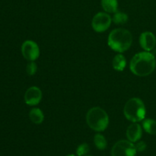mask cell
Masks as SVG:
<instances>
[{
  "label": "cell",
  "mask_w": 156,
  "mask_h": 156,
  "mask_svg": "<svg viewBox=\"0 0 156 156\" xmlns=\"http://www.w3.org/2000/svg\"><path fill=\"white\" fill-rule=\"evenodd\" d=\"M156 66L155 56L149 52L144 51L136 53L132 58L129 69L137 76H147L153 73Z\"/></svg>",
  "instance_id": "obj_1"
},
{
  "label": "cell",
  "mask_w": 156,
  "mask_h": 156,
  "mask_svg": "<svg viewBox=\"0 0 156 156\" xmlns=\"http://www.w3.org/2000/svg\"><path fill=\"white\" fill-rule=\"evenodd\" d=\"M133 36L129 30L124 28L114 29L110 33L108 44L113 50L123 53L131 47Z\"/></svg>",
  "instance_id": "obj_2"
},
{
  "label": "cell",
  "mask_w": 156,
  "mask_h": 156,
  "mask_svg": "<svg viewBox=\"0 0 156 156\" xmlns=\"http://www.w3.org/2000/svg\"><path fill=\"white\" fill-rule=\"evenodd\" d=\"M86 121L91 129L97 132L105 130L109 124V117L105 110L94 107L88 111Z\"/></svg>",
  "instance_id": "obj_3"
},
{
  "label": "cell",
  "mask_w": 156,
  "mask_h": 156,
  "mask_svg": "<svg viewBox=\"0 0 156 156\" xmlns=\"http://www.w3.org/2000/svg\"><path fill=\"white\" fill-rule=\"evenodd\" d=\"M123 114L128 120L137 123L145 119L146 114L144 103L139 98H133L127 101L123 108Z\"/></svg>",
  "instance_id": "obj_4"
},
{
  "label": "cell",
  "mask_w": 156,
  "mask_h": 156,
  "mask_svg": "<svg viewBox=\"0 0 156 156\" xmlns=\"http://www.w3.org/2000/svg\"><path fill=\"white\" fill-rule=\"evenodd\" d=\"M136 149L130 141L120 140L116 143L111 150V156H136Z\"/></svg>",
  "instance_id": "obj_5"
},
{
  "label": "cell",
  "mask_w": 156,
  "mask_h": 156,
  "mask_svg": "<svg viewBox=\"0 0 156 156\" xmlns=\"http://www.w3.org/2000/svg\"><path fill=\"white\" fill-rule=\"evenodd\" d=\"M112 21V18L105 12H98L94 16L91 22L93 29L96 32H104L110 27Z\"/></svg>",
  "instance_id": "obj_6"
},
{
  "label": "cell",
  "mask_w": 156,
  "mask_h": 156,
  "mask_svg": "<svg viewBox=\"0 0 156 156\" xmlns=\"http://www.w3.org/2000/svg\"><path fill=\"white\" fill-rule=\"evenodd\" d=\"M21 53L27 60L35 61L40 56L39 47L36 42L27 40L21 45Z\"/></svg>",
  "instance_id": "obj_7"
},
{
  "label": "cell",
  "mask_w": 156,
  "mask_h": 156,
  "mask_svg": "<svg viewBox=\"0 0 156 156\" xmlns=\"http://www.w3.org/2000/svg\"><path fill=\"white\" fill-rule=\"evenodd\" d=\"M42 99V91L38 87L32 86L26 91L24 94V101L27 105L35 106Z\"/></svg>",
  "instance_id": "obj_8"
},
{
  "label": "cell",
  "mask_w": 156,
  "mask_h": 156,
  "mask_svg": "<svg viewBox=\"0 0 156 156\" xmlns=\"http://www.w3.org/2000/svg\"><path fill=\"white\" fill-rule=\"evenodd\" d=\"M140 44L145 51L149 52L156 46V37L153 33L146 31L141 34L140 37Z\"/></svg>",
  "instance_id": "obj_9"
},
{
  "label": "cell",
  "mask_w": 156,
  "mask_h": 156,
  "mask_svg": "<svg viewBox=\"0 0 156 156\" xmlns=\"http://www.w3.org/2000/svg\"><path fill=\"white\" fill-rule=\"evenodd\" d=\"M143 135L142 127L139 123H134L131 124L126 129V137L132 143L138 142Z\"/></svg>",
  "instance_id": "obj_10"
},
{
  "label": "cell",
  "mask_w": 156,
  "mask_h": 156,
  "mask_svg": "<svg viewBox=\"0 0 156 156\" xmlns=\"http://www.w3.org/2000/svg\"><path fill=\"white\" fill-rule=\"evenodd\" d=\"M126 58L121 53H118L116 55L113 59V68L117 71H123L126 67Z\"/></svg>",
  "instance_id": "obj_11"
},
{
  "label": "cell",
  "mask_w": 156,
  "mask_h": 156,
  "mask_svg": "<svg viewBox=\"0 0 156 156\" xmlns=\"http://www.w3.org/2000/svg\"><path fill=\"white\" fill-rule=\"evenodd\" d=\"M29 117L30 120L36 124H40L44 120V113L40 108H32L29 113Z\"/></svg>",
  "instance_id": "obj_12"
},
{
  "label": "cell",
  "mask_w": 156,
  "mask_h": 156,
  "mask_svg": "<svg viewBox=\"0 0 156 156\" xmlns=\"http://www.w3.org/2000/svg\"><path fill=\"white\" fill-rule=\"evenodd\" d=\"M101 6L105 12L115 13L118 9V2L117 0H101Z\"/></svg>",
  "instance_id": "obj_13"
},
{
  "label": "cell",
  "mask_w": 156,
  "mask_h": 156,
  "mask_svg": "<svg viewBox=\"0 0 156 156\" xmlns=\"http://www.w3.org/2000/svg\"><path fill=\"white\" fill-rule=\"evenodd\" d=\"M144 130L151 135H156V120L153 119H145L143 122Z\"/></svg>",
  "instance_id": "obj_14"
},
{
  "label": "cell",
  "mask_w": 156,
  "mask_h": 156,
  "mask_svg": "<svg viewBox=\"0 0 156 156\" xmlns=\"http://www.w3.org/2000/svg\"><path fill=\"white\" fill-rule=\"evenodd\" d=\"M94 143L96 147L100 150H104L107 148V140L103 135L97 133L94 137Z\"/></svg>",
  "instance_id": "obj_15"
},
{
  "label": "cell",
  "mask_w": 156,
  "mask_h": 156,
  "mask_svg": "<svg viewBox=\"0 0 156 156\" xmlns=\"http://www.w3.org/2000/svg\"><path fill=\"white\" fill-rule=\"evenodd\" d=\"M112 21L116 24H123L128 21V16L123 12H117L114 13L112 18Z\"/></svg>",
  "instance_id": "obj_16"
},
{
  "label": "cell",
  "mask_w": 156,
  "mask_h": 156,
  "mask_svg": "<svg viewBox=\"0 0 156 156\" xmlns=\"http://www.w3.org/2000/svg\"><path fill=\"white\" fill-rule=\"evenodd\" d=\"M89 152V146L87 143H82L80 146H78L76 149V154L78 156L85 155Z\"/></svg>",
  "instance_id": "obj_17"
},
{
  "label": "cell",
  "mask_w": 156,
  "mask_h": 156,
  "mask_svg": "<svg viewBox=\"0 0 156 156\" xmlns=\"http://www.w3.org/2000/svg\"><path fill=\"white\" fill-rule=\"evenodd\" d=\"M37 64L35 63L34 61H30L26 67V72L29 76L34 75L37 73Z\"/></svg>",
  "instance_id": "obj_18"
},
{
  "label": "cell",
  "mask_w": 156,
  "mask_h": 156,
  "mask_svg": "<svg viewBox=\"0 0 156 156\" xmlns=\"http://www.w3.org/2000/svg\"><path fill=\"white\" fill-rule=\"evenodd\" d=\"M137 152H143L146 149V144L143 141H140L135 145Z\"/></svg>",
  "instance_id": "obj_19"
},
{
  "label": "cell",
  "mask_w": 156,
  "mask_h": 156,
  "mask_svg": "<svg viewBox=\"0 0 156 156\" xmlns=\"http://www.w3.org/2000/svg\"><path fill=\"white\" fill-rule=\"evenodd\" d=\"M66 156H76V155H66Z\"/></svg>",
  "instance_id": "obj_20"
},
{
  "label": "cell",
  "mask_w": 156,
  "mask_h": 156,
  "mask_svg": "<svg viewBox=\"0 0 156 156\" xmlns=\"http://www.w3.org/2000/svg\"><path fill=\"white\" fill-rule=\"evenodd\" d=\"M87 156H91V155H87Z\"/></svg>",
  "instance_id": "obj_21"
}]
</instances>
